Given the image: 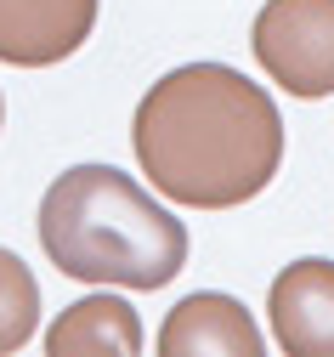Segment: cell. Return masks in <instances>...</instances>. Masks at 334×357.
Returning a JSON list of instances; mask_svg holds the SVG:
<instances>
[{
    "mask_svg": "<svg viewBox=\"0 0 334 357\" xmlns=\"http://www.w3.org/2000/svg\"><path fill=\"white\" fill-rule=\"evenodd\" d=\"M0 119H6V102H0Z\"/></svg>",
    "mask_w": 334,
    "mask_h": 357,
    "instance_id": "9c48e42d",
    "label": "cell"
},
{
    "mask_svg": "<svg viewBox=\"0 0 334 357\" xmlns=\"http://www.w3.org/2000/svg\"><path fill=\"white\" fill-rule=\"evenodd\" d=\"M91 29H97V0H0V63H68L91 40Z\"/></svg>",
    "mask_w": 334,
    "mask_h": 357,
    "instance_id": "277c9868",
    "label": "cell"
},
{
    "mask_svg": "<svg viewBox=\"0 0 334 357\" xmlns=\"http://www.w3.org/2000/svg\"><path fill=\"white\" fill-rule=\"evenodd\" d=\"M272 335L289 357H334V261L306 255L272 278Z\"/></svg>",
    "mask_w": 334,
    "mask_h": 357,
    "instance_id": "5b68a950",
    "label": "cell"
},
{
    "mask_svg": "<svg viewBox=\"0 0 334 357\" xmlns=\"http://www.w3.org/2000/svg\"><path fill=\"white\" fill-rule=\"evenodd\" d=\"M136 165L159 199L232 210L266 193L283 165V114L250 74L227 63H181L148 85L130 119Z\"/></svg>",
    "mask_w": 334,
    "mask_h": 357,
    "instance_id": "6da1fadb",
    "label": "cell"
},
{
    "mask_svg": "<svg viewBox=\"0 0 334 357\" xmlns=\"http://www.w3.org/2000/svg\"><path fill=\"white\" fill-rule=\"evenodd\" d=\"M34 335H40V284L23 255L0 250V357L23 351Z\"/></svg>",
    "mask_w": 334,
    "mask_h": 357,
    "instance_id": "ba28073f",
    "label": "cell"
},
{
    "mask_svg": "<svg viewBox=\"0 0 334 357\" xmlns=\"http://www.w3.org/2000/svg\"><path fill=\"white\" fill-rule=\"evenodd\" d=\"M40 250L91 289H165L187 266V227L114 165H74L40 199Z\"/></svg>",
    "mask_w": 334,
    "mask_h": 357,
    "instance_id": "7a4b0ae2",
    "label": "cell"
},
{
    "mask_svg": "<svg viewBox=\"0 0 334 357\" xmlns=\"http://www.w3.org/2000/svg\"><path fill=\"white\" fill-rule=\"evenodd\" d=\"M142 318L125 295H85L45 329V357H136Z\"/></svg>",
    "mask_w": 334,
    "mask_h": 357,
    "instance_id": "52a82bcc",
    "label": "cell"
},
{
    "mask_svg": "<svg viewBox=\"0 0 334 357\" xmlns=\"http://www.w3.org/2000/svg\"><path fill=\"white\" fill-rule=\"evenodd\" d=\"M266 340L244 301L232 295H187L170 306L159 329V357H261Z\"/></svg>",
    "mask_w": 334,
    "mask_h": 357,
    "instance_id": "8992f818",
    "label": "cell"
},
{
    "mask_svg": "<svg viewBox=\"0 0 334 357\" xmlns=\"http://www.w3.org/2000/svg\"><path fill=\"white\" fill-rule=\"evenodd\" d=\"M255 63L289 97L312 102L334 91V0H266L250 29Z\"/></svg>",
    "mask_w": 334,
    "mask_h": 357,
    "instance_id": "3957f363",
    "label": "cell"
}]
</instances>
